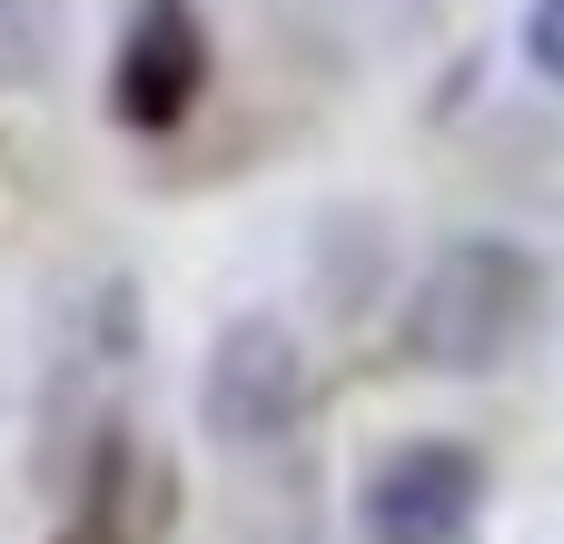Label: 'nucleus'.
Instances as JSON below:
<instances>
[{
    "mask_svg": "<svg viewBox=\"0 0 564 544\" xmlns=\"http://www.w3.org/2000/svg\"><path fill=\"white\" fill-rule=\"evenodd\" d=\"M535 297H545V268H535L516 238H456V248H436L426 278L406 287L397 347H406V367H426V377H496V367L525 347Z\"/></svg>",
    "mask_w": 564,
    "mask_h": 544,
    "instance_id": "f257e3e1",
    "label": "nucleus"
},
{
    "mask_svg": "<svg viewBox=\"0 0 564 544\" xmlns=\"http://www.w3.org/2000/svg\"><path fill=\"white\" fill-rule=\"evenodd\" d=\"M486 496H496V476H486V456L466 436H406V446H387L367 466L357 535L367 544H476Z\"/></svg>",
    "mask_w": 564,
    "mask_h": 544,
    "instance_id": "f03ea898",
    "label": "nucleus"
},
{
    "mask_svg": "<svg viewBox=\"0 0 564 544\" xmlns=\"http://www.w3.org/2000/svg\"><path fill=\"white\" fill-rule=\"evenodd\" d=\"M297 416H307V347L278 317L218 327V347L198 367V426L218 446H278Z\"/></svg>",
    "mask_w": 564,
    "mask_h": 544,
    "instance_id": "7ed1b4c3",
    "label": "nucleus"
},
{
    "mask_svg": "<svg viewBox=\"0 0 564 544\" xmlns=\"http://www.w3.org/2000/svg\"><path fill=\"white\" fill-rule=\"evenodd\" d=\"M208 89V30L188 0H139L119 50H109V119L139 139H169Z\"/></svg>",
    "mask_w": 564,
    "mask_h": 544,
    "instance_id": "20e7f679",
    "label": "nucleus"
},
{
    "mask_svg": "<svg viewBox=\"0 0 564 544\" xmlns=\"http://www.w3.org/2000/svg\"><path fill=\"white\" fill-rule=\"evenodd\" d=\"M525 50H535V69L564 79V0H535V20H525Z\"/></svg>",
    "mask_w": 564,
    "mask_h": 544,
    "instance_id": "39448f33",
    "label": "nucleus"
}]
</instances>
